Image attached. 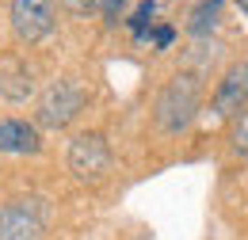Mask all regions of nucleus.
Instances as JSON below:
<instances>
[{
	"label": "nucleus",
	"instance_id": "f03ea898",
	"mask_svg": "<svg viewBox=\"0 0 248 240\" xmlns=\"http://www.w3.org/2000/svg\"><path fill=\"white\" fill-rule=\"evenodd\" d=\"M107 168H111V145H107V137L103 134H80V137H73V145H69V172L77 176L80 183H99L107 176Z\"/></svg>",
	"mask_w": 248,
	"mask_h": 240
},
{
	"label": "nucleus",
	"instance_id": "9b49d317",
	"mask_svg": "<svg viewBox=\"0 0 248 240\" xmlns=\"http://www.w3.org/2000/svg\"><path fill=\"white\" fill-rule=\"evenodd\" d=\"M62 8L69 15H92L95 8H99V0H62Z\"/></svg>",
	"mask_w": 248,
	"mask_h": 240
},
{
	"label": "nucleus",
	"instance_id": "0eeeda50",
	"mask_svg": "<svg viewBox=\"0 0 248 240\" xmlns=\"http://www.w3.org/2000/svg\"><path fill=\"white\" fill-rule=\"evenodd\" d=\"M42 149V137L31 122L23 119H0V152H16V156H31Z\"/></svg>",
	"mask_w": 248,
	"mask_h": 240
},
{
	"label": "nucleus",
	"instance_id": "f257e3e1",
	"mask_svg": "<svg viewBox=\"0 0 248 240\" xmlns=\"http://www.w3.org/2000/svg\"><path fill=\"white\" fill-rule=\"evenodd\" d=\"M199 103H202V84L195 73H176L160 95H156V107H153V119L164 134H180L191 126V119L199 115Z\"/></svg>",
	"mask_w": 248,
	"mask_h": 240
},
{
	"label": "nucleus",
	"instance_id": "4468645a",
	"mask_svg": "<svg viewBox=\"0 0 248 240\" xmlns=\"http://www.w3.org/2000/svg\"><path fill=\"white\" fill-rule=\"evenodd\" d=\"M245 65H248V61H245Z\"/></svg>",
	"mask_w": 248,
	"mask_h": 240
},
{
	"label": "nucleus",
	"instance_id": "ddd939ff",
	"mask_svg": "<svg viewBox=\"0 0 248 240\" xmlns=\"http://www.w3.org/2000/svg\"><path fill=\"white\" fill-rule=\"evenodd\" d=\"M233 4L241 8V15H245V19H248V0H233Z\"/></svg>",
	"mask_w": 248,
	"mask_h": 240
},
{
	"label": "nucleus",
	"instance_id": "423d86ee",
	"mask_svg": "<svg viewBox=\"0 0 248 240\" xmlns=\"http://www.w3.org/2000/svg\"><path fill=\"white\" fill-rule=\"evenodd\" d=\"M245 103H248V65H233L214 91V111L221 119H229V115H241Z\"/></svg>",
	"mask_w": 248,
	"mask_h": 240
},
{
	"label": "nucleus",
	"instance_id": "6e6552de",
	"mask_svg": "<svg viewBox=\"0 0 248 240\" xmlns=\"http://www.w3.org/2000/svg\"><path fill=\"white\" fill-rule=\"evenodd\" d=\"M217 8H221V0H195L187 30H191V34H206V30H214V23H217Z\"/></svg>",
	"mask_w": 248,
	"mask_h": 240
},
{
	"label": "nucleus",
	"instance_id": "f8f14e48",
	"mask_svg": "<svg viewBox=\"0 0 248 240\" xmlns=\"http://www.w3.org/2000/svg\"><path fill=\"white\" fill-rule=\"evenodd\" d=\"M126 0H99V8H103V15H107V23H115L119 19V8H123Z\"/></svg>",
	"mask_w": 248,
	"mask_h": 240
},
{
	"label": "nucleus",
	"instance_id": "39448f33",
	"mask_svg": "<svg viewBox=\"0 0 248 240\" xmlns=\"http://www.w3.org/2000/svg\"><path fill=\"white\" fill-rule=\"evenodd\" d=\"M58 19V4L54 0H12V30L19 42H42Z\"/></svg>",
	"mask_w": 248,
	"mask_h": 240
},
{
	"label": "nucleus",
	"instance_id": "7ed1b4c3",
	"mask_svg": "<svg viewBox=\"0 0 248 240\" xmlns=\"http://www.w3.org/2000/svg\"><path fill=\"white\" fill-rule=\"evenodd\" d=\"M46 210L38 198H16L0 206V240H42Z\"/></svg>",
	"mask_w": 248,
	"mask_h": 240
},
{
	"label": "nucleus",
	"instance_id": "9d476101",
	"mask_svg": "<svg viewBox=\"0 0 248 240\" xmlns=\"http://www.w3.org/2000/svg\"><path fill=\"white\" fill-rule=\"evenodd\" d=\"M172 38H176V27H168V23H156V27L145 34V42H153L156 50H168V46H172Z\"/></svg>",
	"mask_w": 248,
	"mask_h": 240
},
{
	"label": "nucleus",
	"instance_id": "1a4fd4ad",
	"mask_svg": "<svg viewBox=\"0 0 248 240\" xmlns=\"http://www.w3.org/2000/svg\"><path fill=\"white\" fill-rule=\"evenodd\" d=\"M153 15H156V0H141L138 12L130 15V30H134L138 42H145V34L153 30Z\"/></svg>",
	"mask_w": 248,
	"mask_h": 240
},
{
	"label": "nucleus",
	"instance_id": "20e7f679",
	"mask_svg": "<svg viewBox=\"0 0 248 240\" xmlns=\"http://www.w3.org/2000/svg\"><path fill=\"white\" fill-rule=\"evenodd\" d=\"M80 107H84V88L73 80H54L38 99V126L62 130L80 115Z\"/></svg>",
	"mask_w": 248,
	"mask_h": 240
}]
</instances>
